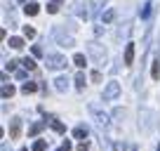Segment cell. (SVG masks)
I'll return each mask as SVG.
<instances>
[{
    "label": "cell",
    "mask_w": 160,
    "mask_h": 151,
    "mask_svg": "<svg viewBox=\"0 0 160 151\" xmlns=\"http://www.w3.org/2000/svg\"><path fill=\"white\" fill-rule=\"evenodd\" d=\"M90 113L94 116V121H97V125H101V128H106L108 125V113L106 111H101V106L97 104V102H90Z\"/></svg>",
    "instance_id": "6da1fadb"
},
{
    "label": "cell",
    "mask_w": 160,
    "mask_h": 151,
    "mask_svg": "<svg viewBox=\"0 0 160 151\" xmlns=\"http://www.w3.org/2000/svg\"><path fill=\"white\" fill-rule=\"evenodd\" d=\"M87 52H90V57L97 64H106V50H101L97 43H90V45H87Z\"/></svg>",
    "instance_id": "7a4b0ae2"
},
{
    "label": "cell",
    "mask_w": 160,
    "mask_h": 151,
    "mask_svg": "<svg viewBox=\"0 0 160 151\" xmlns=\"http://www.w3.org/2000/svg\"><path fill=\"white\" fill-rule=\"evenodd\" d=\"M118 95H120V83H118V81L106 83V87H104V99H106V102H113Z\"/></svg>",
    "instance_id": "3957f363"
},
{
    "label": "cell",
    "mask_w": 160,
    "mask_h": 151,
    "mask_svg": "<svg viewBox=\"0 0 160 151\" xmlns=\"http://www.w3.org/2000/svg\"><path fill=\"white\" fill-rule=\"evenodd\" d=\"M47 66H50V69H64L66 64H68V61H66V57H61V55H47Z\"/></svg>",
    "instance_id": "277c9868"
},
{
    "label": "cell",
    "mask_w": 160,
    "mask_h": 151,
    "mask_svg": "<svg viewBox=\"0 0 160 151\" xmlns=\"http://www.w3.org/2000/svg\"><path fill=\"white\" fill-rule=\"evenodd\" d=\"M19 135H21V121L19 118H12V123H10V139H19Z\"/></svg>",
    "instance_id": "5b68a950"
},
{
    "label": "cell",
    "mask_w": 160,
    "mask_h": 151,
    "mask_svg": "<svg viewBox=\"0 0 160 151\" xmlns=\"http://www.w3.org/2000/svg\"><path fill=\"white\" fill-rule=\"evenodd\" d=\"M54 35H57V40H59V45H66V47H73V45H75L71 35H64V33H61V29H57Z\"/></svg>",
    "instance_id": "8992f818"
},
{
    "label": "cell",
    "mask_w": 160,
    "mask_h": 151,
    "mask_svg": "<svg viewBox=\"0 0 160 151\" xmlns=\"http://www.w3.org/2000/svg\"><path fill=\"white\" fill-rule=\"evenodd\" d=\"M125 64L127 66L134 64V45H132V43H127V45H125Z\"/></svg>",
    "instance_id": "52a82bcc"
},
{
    "label": "cell",
    "mask_w": 160,
    "mask_h": 151,
    "mask_svg": "<svg viewBox=\"0 0 160 151\" xmlns=\"http://www.w3.org/2000/svg\"><path fill=\"white\" fill-rule=\"evenodd\" d=\"M24 12H26L28 17H35V14L40 12V5H38V3H26V5H24Z\"/></svg>",
    "instance_id": "ba28073f"
},
{
    "label": "cell",
    "mask_w": 160,
    "mask_h": 151,
    "mask_svg": "<svg viewBox=\"0 0 160 151\" xmlns=\"http://www.w3.org/2000/svg\"><path fill=\"white\" fill-rule=\"evenodd\" d=\"M87 135H90V130H87L85 125H78V128L73 130V137H78V139H82V142H85V137H87Z\"/></svg>",
    "instance_id": "9c48e42d"
},
{
    "label": "cell",
    "mask_w": 160,
    "mask_h": 151,
    "mask_svg": "<svg viewBox=\"0 0 160 151\" xmlns=\"http://www.w3.org/2000/svg\"><path fill=\"white\" fill-rule=\"evenodd\" d=\"M54 87L59 92H66V87H68V78H64V76H59V78H57L54 81Z\"/></svg>",
    "instance_id": "30bf717a"
},
{
    "label": "cell",
    "mask_w": 160,
    "mask_h": 151,
    "mask_svg": "<svg viewBox=\"0 0 160 151\" xmlns=\"http://www.w3.org/2000/svg\"><path fill=\"white\" fill-rule=\"evenodd\" d=\"M73 64L78 66V69H85V66H87V57L85 55H75L73 57Z\"/></svg>",
    "instance_id": "8fae6325"
},
{
    "label": "cell",
    "mask_w": 160,
    "mask_h": 151,
    "mask_svg": "<svg viewBox=\"0 0 160 151\" xmlns=\"http://www.w3.org/2000/svg\"><path fill=\"white\" fill-rule=\"evenodd\" d=\"M21 92H24V95H33V92H38V85H35V83H24V85H21Z\"/></svg>",
    "instance_id": "7c38bea8"
},
{
    "label": "cell",
    "mask_w": 160,
    "mask_h": 151,
    "mask_svg": "<svg viewBox=\"0 0 160 151\" xmlns=\"http://www.w3.org/2000/svg\"><path fill=\"white\" fill-rule=\"evenodd\" d=\"M45 125H47L45 121H38V123H33V125H31V130H28V135H31V137H33V135H38V132L42 130Z\"/></svg>",
    "instance_id": "4fadbf2b"
},
{
    "label": "cell",
    "mask_w": 160,
    "mask_h": 151,
    "mask_svg": "<svg viewBox=\"0 0 160 151\" xmlns=\"http://www.w3.org/2000/svg\"><path fill=\"white\" fill-rule=\"evenodd\" d=\"M85 83H87V78H85V73L80 71V73L75 76V87H78V90H85Z\"/></svg>",
    "instance_id": "5bb4252c"
},
{
    "label": "cell",
    "mask_w": 160,
    "mask_h": 151,
    "mask_svg": "<svg viewBox=\"0 0 160 151\" xmlns=\"http://www.w3.org/2000/svg\"><path fill=\"white\" fill-rule=\"evenodd\" d=\"M52 130L59 132V135H64V132H66V125H64L61 121H57V118H52Z\"/></svg>",
    "instance_id": "9a60e30c"
},
{
    "label": "cell",
    "mask_w": 160,
    "mask_h": 151,
    "mask_svg": "<svg viewBox=\"0 0 160 151\" xmlns=\"http://www.w3.org/2000/svg\"><path fill=\"white\" fill-rule=\"evenodd\" d=\"M7 45H10L12 50H21V47H24V38H10Z\"/></svg>",
    "instance_id": "2e32d148"
},
{
    "label": "cell",
    "mask_w": 160,
    "mask_h": 151,
    "mask_svg": "<svg viewBox=\"0 0 160 151\" xmlns=\"http://www.w3.org/2000/svg\"><path fill=\"white\" fill-rule=\"evenodd\" d=\"M151 76H153V81H160V61H153V66H151Z\"/></svg>",
    "instance_id": "e0dca14e"
},
{
    "label": "cell",
    "mask_w": 160,
    "mask_h": 151,
    "mask_svg": "<svg viewBox=\"0 0 160 151\" xmlns=\"http://www.w3.org/2000/svg\"><path fill=\"white\" fill-rule=\"evenodd\" d=\"M12 95H14V87H12V85H7V83H5V85H2V99H10Z\"/></svg>",
    "instance_id": "ac0fdd59"
},
{
    "label": "cell",
    "mask_w": 160,
    "mask_h": 151,
    "mask_svg": "<svg viewBox=\"0 0 160 151\" xmlns=\"http://www.w3.org/2000/svg\"><path fill=\"white\" fill-rule=\"evenodd\" d=\"M101 19H104V24H111V21L115 19V10H106V12H104V17H101Z\"/></svg>",
    "instance_id": "d6986e66"
},
{
    "label": "cell",
    "mask_w": 160,
    "mask_h": 151,
    "mask_svg": "<svg viewBox=\"0 0 160 151\" xmlns=\"http://www.w3.org/2000/svg\"><path fill=\"white\" fill-rule=\"evenodd\" d=\"M148 17H151V0L144 3V7H141V19H148Z\"/></svg>",
    "instance_id": "ffe728a7"
},
{
    "label": "cell",
    "mask_w": 160,
    "mask_h": 151,
    "mask_svg": "<svg viewBox=\"0 0 160 151\" xmlns=\"http://www.w3.org/2000/svg\"><path fill=\"white\" fill-rule=\"evenodd\" d=\"M24 38H28V40L35 38V29H33V26H24Z\"/></svg>",
    "instance_id": "44dd1931"
},
{
    "label": "cell",
    "mask_w": 160,
    "mask_h": 151,
    "mask_svg": "<svg viewBox=\"0 0 160 151\" xmlns=\"http://www.w3.org/2000/svg\"><path fill=\"white\" fill-rule=\"evenodd\" d=\"M45 149H47V142H45V139H38V142L33 144V151H45Z\"/></svg>",
    "instance_id": "7402d4cb"
},
{
    "label": "cell",
    "mask_w": 160,
    "mask_h": 151,
    "mask_svg": "<svg viewBox=\"0 0 160 151\" xmlns=\"http://www.w3.org/2000/svg\"><path fill=\"white\" fill-rule=\"evenodd\" d=\"M21 64H24V66H26L28 71H33V69H35V61H33V59H28V57H26V59L21 61Z\"/></svg>",
    "instance_id": "603a6c76"
},
{
    "label": "cell",
    "mask_w": 160,
    "mask_h": 151,
    "mask_svg": "<svg viewBox=\"0 0 160 151\" xmlns=\"http://www.w3.org/2000/svg\"><path fill=\"white\" fill-rule=\"evenodd\" d=\"M47 12H50V14H57V12H59V5H57V3H50V5H47Z\"/></svg>",
    "instance_id": "cb8c5ba5"
},
{
    "label": "cell",
    "mask_w": 160,
    "mask_h": 151,
    "mask_svg": "<svg viewBox=\"0 0 160 151\" xmlns=\"http://www.w3.org/2000/svg\"><path fill=\"white\" fill-rule=\"evenodd\" d=\"M90 78H92V83H101V73H99V71H92Z\"/></svg>",
    "instance_id": "d4e9b609"
},
{
    "label": "cell",
    "mask_w": 160,
    "mask_h": 151,
    "mask_svg": "<svg viewBox=\"0 0 160 151\" xmlns=\"http://www.w3.org/2000/svg\"><path fill=\"white\" fill-rule=\"evenodd\" d=\"M57 151H71V142L66 139V142H64V144H61V146H59V149H57Z\"/></svg>",
    "instance_id": "484cf974"
},
{
    "label": "cell",
    "mask_w": 160,
    "mask_h": 151,
    "mask_svg": "<svg viewBox=\"0 0 160 151\" xmlns=\"http://www.w3.org/2000/svg\"><path fill=\"white\" fill-rule=\"evenodd\" d=\"M78 151H90V144H87V142H80V144H78Z\"/></svg>",
    "instance_id": "4316f807"
},
{
    "label": "cell",
    "mask_w": 160,
    "mask_h": 151,
    "mask_svg": "<svg viewBox=\"0 0 160 151\" xmlns=\"http://www.w3.org/2000/svg\"><path fill=\"white\" fill-rule=\"evenodd\" d=\"M33 55H35V57H42V47H38V45H33Z\"/></svg>",
    "instance_id": "83f0119b"
},
{
    "label": "cell",
    "mask_w": 160,
    "mask_h": 151,
    "mask_svg": "<svg viewBox=\"0 0 160 151\" xmlns=\"http://www.w3.org/2000/svg\"><path fill=\"white\" fill-rule=\"evenodd\" d=\"M5 69H7V71H14V69H17V61H7Z\"/></svg>",
    "instance_id": "f1b7e54d"
},
{
    "label": "cell",
    "mask_w": 160,
    "mask_h": 151,
    "mask_svg": "<svg viewBox=\"0 0 160 151\" xmlns=\"http://www.w3.org/2000/svg\"><path fill=\"white\" fill-rule=\"evenodd\" d=\"M54 3H57V5H59V3H61V0H54Z\"/></svg>",
    "instance_id": "f546056e"
},
{
    "label": "cell",
    "mask_w": 160,
    "mask_h": 151,
    "mask_svg": "<svg viewBox=\"0 0 160 151\" xmlns=\"http://www.w3.org/2000/svg\"><path fill=\"white\" fill-rule=\"evenodd\" d=\"M21 3H28V0H21Z\"/></svg>",
    "instance_id": "4dcf8cb0"
},
{
    "label": "cell",
    "mask_w": 160,
    "mask_h": 151,
    "mask_svg": "<svg viewBox=\"0 0 160 151\" xmlns=\"http://www.w3.org/2000/svg\"><path fill=\"white\" fill-rule=\"evenodd\" d=\"M158 151H160V146H158Z\"/></svg>",
    "instance_id": "1f68e13d"
}]
</instances>
